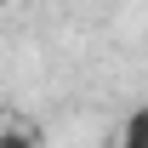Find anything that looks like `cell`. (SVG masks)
Here are the masks:
<instances>
[{"label":"cell","mask_w":148,"mask_h":148,"mask_svg":"<svg viewBox=\"0 0 148 148\" xmlns=\"http://www.w3.org/2000/svg\"><path fill=\"white\" fill-rule=\"evenodd\" d=\"M120 148H148V103L125 114V131H120Z\"/></svg>","instance_id":"cell-2"},{"label":"cell","mask_w":148,"mask_h":148,"mask_svg":"<svg viewBox=\"0 0 148 148\" xmlns=\"http://www.w3.org/2000/svg\"><path fill=\"white\" fill-rule=\"evenodd\" d=\"M6 6H12V0H0V12H6Z\"/></svg>","instance_id":"cell-3"},{"label":"cell","mask_w":148,"mask_h":148,"mask_svg":"<svg viewBox=\"0 0 148 148\" xmlns=\"http://www.w3.org/2000/svg\"><path fill=\"white\" fill-rule=\"evenodd\" d=\"M0 148H46V137H40L29 120H12V114H0Z\"/></svg>","instance_id":"cell-1"}]
</instances>
